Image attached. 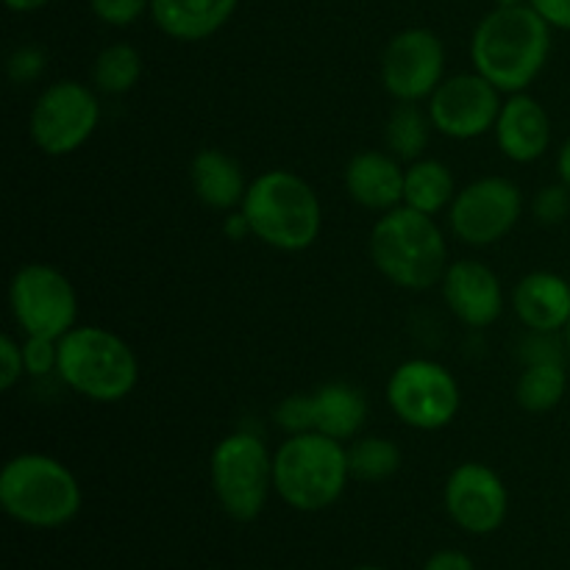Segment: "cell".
<instances>
[{
    "label": "cell",
    "mask_w": 570,
    "mask_h": 570,
    "mask_svg": "<svg viewBox=\"0 0 570 570\" xmlns=\"http://www.w3.org/2000/svg\"><path fill=\"white\" fill-rule=\"evenodd\" d=\"M551 26L532 3L495 6L473 31L471 59L499 92H523L549 61Z\"/></svg>",
    "instance_id": "1"
},
{
    "label": "cell",
    "mask_w": 570,
    "mask_h": 570,
    "mask_svg": "<svg viewBox=\"0 0 570 570\" xmlns=\"http://www.w3.org/2000/svg\"><path fill=\"white\" fill-rule=\"evenodd\" d=\"M371 259L384 278L404 289H429L449 271V245L434 215L412 206L384 212L371 232Z\"/></svg>",
    "instance_id": "2"
},
{
    "label": "cell",
    "mask_w": 570,
    "mask_h": 570,
    "mask_svg": "<svg viewBox=\"0 0 570 570\" xmlns=\"http://www.w3.org/2000/svg\"><path fill=\"white\" fill-rule=\"evenodd\" d=\"M243 215L256 239L289 254L309 248L323 223L315 189L289 170H271L254 178L245 193Z\"/></svg>",
    "instance_id": "3"
},
{
    "label": "cell",
    "mask_w": 570,
    "mask_h": 570,
    "mask_svg": "<svg viewBox=\"0 0 570 570\" xmlns=\"http://www.w3.org/2000/svg\"><path fill=\"white\" fill-rule=\"evenodd\" d=\"M0 507L22 527L59 529L81 510V488L53 456L20 454L0 473Z\"/></svg>",
    "instance_id": "4"
},
{
    "label": "cell",
    "mask_w": 570,
    "mask_h": 570,
    "mask_svg": "<svg viewBox=\"0 0 570 570\" xmlns=\"http://www.w3.org/2000/svg\"><path fill=\"white\" fill-rule=\"evenodd\" d=\"M348 479V449L321 432L293 434L273 454V488L293 510H326L343 495Z\"/></svg>",
    "instance_id": "5"
},
{
    "label": "cell",
    "mask_w": 570,
    "mask_h": 570,
    "mask_svg": "<svg viewBox=\"0 0 570 570\" xmlns=\"http://www.w3.org/2000/svg\"><path fill=\"white\" fill-rule=\"evenodd\" d=\"M61 382L100 404L122 401L139 379V365L126 340L100 326H76L59 340Z\"/></svg>",
    "instance_id": "6"
},
{
    "label": "cell",
    "mask_w": 570,
    "mask_h": 570,
    "mask_svg": "<svg viewBox=\"0 0 570 570\" xmlns=\"http://www.w3.org/2000/svg\"><path fill=\"white\" fill-rule=\"evenodd\" d=\"M212 488L223 512L239 523L259 518L273 488V456L250 432H234L212 451Z\"/></svg>",
    "instance_id": "7"
},
{
    "label": "cell",
    "mask_w": 570,
    "mask_h": 570,
    "mask_svg": "<svg viewBox=\"0 0 570 570\" xmlns=\"http://www.w3.org/2000/svg\"><path fill=\"white\" fill-rule=\"evenodd\" d=\"M11 312L28 337L61 340L76 328L78 298L70 278L56 267L33 262L20 267L9 287Z\"/></svg>",
    "instance_id": "8"
},
{
    "label": "cell",
    "mask_w": 570,
    "mask_h": 570,
    "mask_svg": "<svg viewBox=\"0 0 570 570\" xmlns=\"http://www.w3.org/2000/svg\"><path fill=\"white\" fill-rule=\"evenodd\" d=\"M387 401L406 426L434 432L449 426L460 412V387L440 362L410 360L390 376Z\"/></svg>",
    "instance_id": "9"
},
{
    "label": "cell",
    "mask_w": 570,
    "mask_h": 570,
    "mask_svg": "<svg viewBox=\"0 0 570 570\" xmlns=\"http://www.w3.org/2000/svg\"><path fill=\"white\" fill-rule=\"evenodd\" d=\"M100 120L98 98L78 81L50 83L31 109V139L42 154L67 156L81 148Z\"/></svg>",
    "instance_id": "10"
},
{
    "label": "cell",
    "mask_w": 570,
    "mask_h": 570,
    "mask_svg": "<svg viewBox=\"0 0 570 570\" xmlns=\"http://www.w3.org/2000/svg\"><path fill=\"white\" fill-rule=\"evenodd\" d=\"M445 48L429 28L395 33L382 53V81L399 104H421L443 83Z\"/></svg>",
    "instance_id": "11"
},
{
    "label": "cell",
    "mask_w": 570,
    "mask_h": 570,
    "mask_svg": "<svg viewBox=\"0 0 570 570\" xmlns=\"http://www.w3.org/2000/svg\"><path fill=\"white\" fill-rule=\"evenodd\" d=\"M521 189L507 178H479L451 200V232L468 245H493L521 217Z\"/></svg>",
    "instance_id": "12"
},
{
    "label": "cell",
    "mask_w": 570,
    "mask_h": 570,
    "mask_svg": "<svg viewBox=\"0 0 570 570\" xmlns=\"http://www.w3.org/2000/svg\"><path fill=\"white\" fill-rule=\"evenodd\" d=\"M499 89L479 72L445 78L429 98V117L438 131L454 139H476L495 128L501 115Z\"/></svg>",
    "instance_id": "13"
},
{
    "label": "cell",
    "mask_w": 570,
    "mask_h": 570,
    "mask_svg": "<svg viewBox=\"0 0 570 570\" xmlns=\"http://www.w3.org/2000/svg\"><path fill=\"white\" fill-rule=\"evenodd\" d=\"M510 495L499 473L482 462H465L445 482V510L471 534H490L504 523Z\"/></svg>",
    "instance_id": "14"
},
{
    "label": "cell",
    "mask_w": 570,
    "mask_h": 570,
    "mask_svg": "<svg viewBox=\"0 0 570 570\" xmlns=\"http://www.w3.org/2000/svg\"><path fill=\"white\" fill-rule=\"evenodd\" d=\"M443 298L465 326L484 328L499 321L504 309V289L488 265L462 259L449 265L443 276Z\"/></svg>",
    "instance_id": "15"
},
{
    "label": "cell",
    "mask_w": 570,
    "mask_h": 570,
    "mask_svg": "<svg viewBox=\"0 0 570 570\" xmlns=\"http://www.w3.org/2000/svg\"><path fill=\"white\" fill-rule=\"evenodd\" d=\"M495 139L507 159L527 165L549 150L551 120L538 100L515 92L501 106V115L495 120Z\"/></svg>",
    "instance_id": "16"
},
{
    "label": "cell",
    "mask_w": 570,
    "mask_h": 570,
    "mask_svg": "<svg viewBox=\"0 0 570 570\" xmlns=\"http://www.w3.org/2000/svg\"><path fill=\"white\" fill-rule=\"evenodd\" d=\"M404 173L399 159L382 150H362L345 167V187L360 206L390 212L404 200Z\"/></svg>",
    "instance_id": "17"
},
{
    "label": "cell",
    "mask_w": 570,
    "mask_h": 570,
    "mask_svg": "<svg viewBox=\"0 0 570 570\" xmlns=\"http://www.w3.org/2000/svg\"><path fill=\"white\" fill-rule=\"evenodd\" d=\"M512 306L529 332L554 334L570 323V284L557 273H529L518 282Z\"/></svg>",
    "instance_id": "18"
},
{
    "label": "cell",
    "mask_w": 570,
    "mask_h": 570,
    "mask_svg": "<svg viewBox=\"0 0 570 570\" xmlns=\"http://www.w3.org/2000/svg\"><path fill=\"white\" fill-rule=\"evenodd\" d=\"M239 0H150V20L178 42H200L220 31Z\"/></svg>",
    "instance_id": "19"
},
{
    "label": "cell",
    "mask_w": 570,
    "mask_h": 570,
    "mask_svg": "<svg viewBox=\"0 0 570 570\" xmlns=\"http://www.w3.org/2000/svg\"><path fill=\"white\" fill-rule=\"evenodd\" d=\"M189 181H193V189L200 204L217 212L243 206L245 193H248V184H245V173L239 167V161L217 148H206L193 156Z\"/></svg>",
    "instance_id": "20"
},
{
    "label": "cell",
    "mask_w": 570,
    "mask_h": 570,
    "mask_svg": "<svg viewBox=\"0 0 570 570\" xmlns=\"http://www.w3.org/2000/svg\"><path fill=\"white\" fill-rule=\"evenodd\" d=\"M312 417H315V432L343 443L356 438V432L365 426L367 401L351 384H323L312 393Z\"/></svg>",
    "instance_id": "21"
},
{
    "label": "cell",
    "mask_w": 570,
    "mask_h": 570,
    "mask_svg": "<svg viewBox=\"0 0 570 570\" xmlns=\"http://www.w3.org/2000/svg\"><path fill=\"white\" fill-rule=\"evenodd\" d=\"M456 198L451 170L438 159L412 161L404 173V204L426 215H438Z\"/></svg>",
    "instance_id": "22"
},
{
    "label": "cell",
    "mask_w": 570,
    "mask_h": 570,
    "mask_svg": "<svg viewBox=\"0 0 570 570\" xmlns=\"http://www.w3.org/2000/svg\"><path fill=\"white\" fill-rule=\"evenodd\" d=\"M566 390L568 376L562 362H532L518 379L515 399L527 412H549L560 404Z\"/></svg>",
    "instance_id": "23"
},
{
    "label": "cell",
    "mask_w": 570,
    "mask_h": 570,
    "mask_svg": "<svg viewBox=\"0 0 570 570\" xmlns=\"http://www.w3.org/2000/svg\"><path fill=\"white\" fill-rule=\"evenodd\" d=\"M139 72H142V59L134 45L117 42L109 45L98 53L92 67V81L100 92L106 95H126L137 87Z\"/></svg>",
    "instance_id": "24"
},
{
    "label": "cell",
    "mask_w": 570,
    "mask_h": 570,
    "mask_svg": "<svg viewBox=\"0 0 570 570\" xmlns=\"http://www.w3.org/2000/svg\"><path fill=\"white\" fill-rule=\"evenodd\" d=\"M401 468V449L387 438H365L348 449L351 479L365 484L387 482Z\"/></svg>",
    "instance_id": "25"
},
{
    "label": "cell",
    "mask_w": 570,
    "mask_h": 570,
    "mask_svg": "<svg viewBox=\"0 0 570 570\" xmlns=\"http://www.w3.org/2000/svg\"><path fill=\"white\" fill-rule=\"evenodd\" d=\"M429 128H432V117L429 111L417 104H399L387 120V145L393 150L395 159L417 161L429 142Z\"/></svg>",
    "instance_id": "26"
},
{
    "label": "cell",
    "mask_w": 570,
    "mask_h": 570,
    "mask_svg": "<svg viewBox=\"0 0 570 570\" xmlns=\"http://www.w3.org/2000/svg\"><path fill=\"white\" fill-rule=\"evenodd\" d=\"M276 423L282 432H287L289 438L293 434H306L315 432V417H312V395L295 393L287 395L282 404L276 406Z\"/></svg>",
    "instance_id": "27"
},
{
    "label": "cell",
    "mask_w": 570,
    "mask_h": 570,
    "mask_svg": "<svg viewBox=\"0 0 570 570\" xmlns=\"http://www.w3.org/2000/svg\"><path fill=\"white\" fill-rule=\"evenodd\" d=\"M95 17L111 28L134 26L145 11H150V0H89Z\"/></svg>",
    "instance_id": "28"
},
{
    "label": "cell",
    "mask_w": 570,
    "mask_h": 570,
    "mask_svg": "<svg viewBox=\"0 0 570 570\" xmlns=\"http://www.w3.org/2000/svg\"><path fill=\"white\" fill-rule=\"evenodd\" d=\"M22 356H26L28 376H45V373L59 367V340L48 337H28L22 343Z\"/></svg>",
    "instance_id": "29"
},
{
    "label": "cell",
    "mask_w": 570,
    "mask_h": 570,
    "mask_svg": "<svg viewBox=\"0 0 570 570\" xmlns=\"http://www.w3.org/2000/svg\"><path fill=\"white\" fill-rule=\"evenodd\" d=\"M534 215H538L540 223H549V226L566 220L570 215V189L566 184L540 189V195L534 198Z\"/></svg>",
    "instance_id": "30"
},
{
    "label": "cell",
    "mask_w": 570,
    "mask_h": 570,
    "mask_svg": "<svg viewBox=\"0 0 570 570\" xmlns=\"http://www.w3.org/2000/svg\"><path fill=\"white\" fill-rule=\"evenodd\" d=\"M45 65H48V56H45L42 48H33V45H26V48H17L14 53L9 56V76H11V81H17V83L33 81V78L42 76Z\"/></svg>",
    "instance_id": "31"
},
{
    "label": "cell",
    "mask_w": 570,
    "mask_h": 570,
    "mask_svg": "<svg viewBox=\"0 0 570 570\" xmlns=\"http://www.w3.org/2000/svg\"><path fill=\"white\" fill-rule=\"evenodd\" d=\"M22 376H26L22 345L9 334H3L0 337V390H11Z\"/></svg>",
    "instance_id": "32"
},
{
    "label": "cell",
    "mask_w": 570,
    "mask_h": 570,
    "mask_svg": "<svg viewBox=\"0 0 570 570\" xmlns=\"http://www.w3.org/2000/svg\"><path fill=\"white\" fill-rule=\"evenodd\" d=\"M523 360H527V365H532V362H562V351L551 340V334L532 332V337L523 343Z\"/></svg>",
    "instance_id": "33"
},
{
    "label": "cell",
    "mask_w": 570,
    "mask_h": 570,
    "mask_svg": "<svg viewBox=\"0 0 570 570\" xmlns=\"http://www.w3.org/2000/svg\"><path fill=\"white\" fill-rule=\"evenodd\" d=\"M529 3L549 20L551 28L570 31V0H529Z\"/></svg>",
    "instance_id": "34"
},
{
    "label": "cell",
    "mask_w": 570,
    "mask_h": 570,
    "mask_svg": "<svg viewBox=\"0 0 570 570\" xmlns=\"http://www.w3.org/2000/svg\"><path fill=\"white\" fill-rule=\"evenodd\" d=\"M423 570H473L471 557L462 554V551H438L434 557H429V562L423 566Z\"/></svg>",
    "instance_id": "35"
},
{
    "label": "cell",
    "mask_w": 570,
    "mask_h": 570,
    "mask_svg": "<svg viewBox=\"0 0 570 570\" xmlns=\"http://www.w3.org/2000/svg\"><path fill=\"white\" fill-rule=\"evenodd\" d=\"M226 234L232 239H243L245 234H250V226H248V220H245L243 212H239V215L228 217V220H226Z\"/></svg>",
    "instance_id": "36"
},
{
    "label": "cell",
    "mask_w": 570,
    "mask_h": 570,
    "mask_svg": "<svg viewBox=\"0 0 570 570\" xmlns=\"http://www.w3.org/2000/svg\"><path fill=\"white\" fill-rule=\"evenodd\" d=\"M3 3H6V9L17 11V14H31V11L45 9L50 0H3Z\"/></svg>",
    "instance_id": "37"
},
{
    "label": "cell",
    "mask_w": 570,
    "mask_h": 570,
    "mask_svg": "<svg viewBox=\"0 0 570 570\" xmlns=\"http://www.w3.org/2000/svg\"><path fill=\"white\" fill-rule=\"evenodd\" d=\"M557 167H560V178H562V184H566V187L570 189V139L566 145H562V150H560V161H557Z\"/></svg>",
    "instance_id": "38"
},
{
    "label": "cell",
    "mask_w": 570,
    "mask_h": 570,
    "mask_svg": "<svg viewBox=\"0 0 570 570\" xmlns=\"http://www.w3.org/2000/svg\"><path fill=\"white\" fill-rule=\"evenodd\" d=\"M529 0H495V6H501V9H510V6H527Z\"/></svg>",
    "instance_id": "39"
},
{
    "label": "cell",
    "mask_w": 570,
    "mask_h": 570,
    "mask_svg": "<svg viewBox=\"0 0 570 570\" xmlns=\"http://www.w3.org/2000/svg\"><path fill=\"white\" fill-rule=\"evenodd\" d=\"M566 343H568V351H570V323H568V328H566Z\"/></svg>",
    "instance_id": "40"
},
{
    "label": "cell",
    "mask_w": 570,
    "mask_h": 570,
    "mask_svg": "<svg viewBox=\"0 0 570 570\" xmlns=\"http://www.w3.org/2000/svg\"><path fill=\"white\" fill-rule=\"evenodd\" d=\"M354 570H382V568H371V566H365V568H354Z\"/></svg>",
    "instance_id": "41"
}]
</instances>
